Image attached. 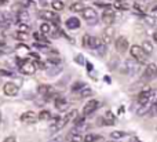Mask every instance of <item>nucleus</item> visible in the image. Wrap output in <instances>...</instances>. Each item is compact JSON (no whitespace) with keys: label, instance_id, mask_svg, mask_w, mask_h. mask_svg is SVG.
Returning a JSON list of instances; mask_svg holds the SVG:
<instances>
[{"label":"nucleus","instance_id":"nucleus-44","mask_svg":"<svg viewBox=\"0 0 157 142\" xmlns=\"http://www.w3.org/2000/svg\"><path fill=\"white\" fill-rule=\"evenodd\" d=\"M3 142H17V141H15V138L14 137H7Z\"/></svg>","mask_w":157,"mask_h":142},{"label":"nucleus","instance_id":"nucleus-4","mask_svg":"<svg viewBox=\"0 0 157 142\" xmlns=\"http://www.w3.org/2000/svg\"><path fill=\"white\" fill-rule=\"evenodd\" d=\"M156 77H157V65L153 62L147 63L144 73H142V76H141V82L147 83V82H150V80L156 79Z\"/></svg>","mask_w":157,"mask_h":142},{"label":"nucleus","instance_id":"nucleus-21","mask_svg":"<svg viewBox=\"0 0 157 142\" xmlns=\"http://www.w3.org/2000/svg\"><path fill=\"white\" fill-rule=\"evenodd\" d=\"M29 13H28L26 10H19L18 11V19L19 22H25V24H28L29 22Z\"/></svg>","mask_w":157,"mask_h":142},{"label":"nucleus","instance_id":"nucleus-50","mask_svg":"<svg viewBox=\"0 0 157 142\" xmlns=\"http://www.w3.org/2000/svg\"><path fill=\"white\" fill-rule=\"evenodd\" d=\"M106 142H119V141H106Z\"/></svg>","mask_w":157,"mask_h":142},{"label":"nucleus","instance_id":"nucleus-36","mask_svg":"<svg viewBox=\"0 0 157 142\" xmlns=\"http://www.w3.org/2000/svg\"><path fill=\"white\" fill-rule=\"evenodd\" d=\"M62 71V68L61 66H58V68H52V69H48L47 71V73H48V76H55V75H58V72Z\"/></svg>","mask_w":157,"mask_h":142},{"label":"nucleus","instance_id":"nucleus-33","mask_svg":"<svg viewBox=\"0 0 157 142\" xmlns=\"http://www.w3.org/2000/svg\"><path fill=\"white\" fill-rule=\"evenodd\" d=\"M113 7H114V8H117V10H128V6L125 4V3L120 2V0H116V2H114Z\"/></svg>","mask_w":157,"mask_h":142},{"label":"nucleus","instance_id":"nucleus-10","mask_svg":"<svg viewBox=\"0 0 157 142\" xmlns=\"http://www.w3.org/2000/svg\"><path fill=\"white\" fill-rule=\"evenodd\" d=\"M114 47H116L117 52L124 54V52L128 50V47H130V44H128V39L124 37V36H119V37L114 40Z\"/></svg>","mask_w":157,"mask_h":142},{"label":"nucleus","instance_id":"nucleus-49","mask_svg":"<svg viewBox=\"0 0 157 142\" xmlns=\"http://www.w3.org/2000/svg\"><path fill=\"white\" fill-rule=\"evenodd\" d=\"M2 26H3V24H2V21H0V29H2Z\"/></svg>","mask_w":157,"mask_h":142},{"label":"nucleus","instance_id":"nucleus-15","mask_svg":"<svg viewBox=\"0 0 157 142\" xmlns=\"http://www.w3.org/2000/svg\"><path fill=\"white\" fill-rule=\"evenodd\" d=\"M54 105L58 110L62 112V110H65L66 106H68V99H66V97L62 95V94H57L54 98Z\"/></svg>","mask_w":157,"mask_h":142},{"label":"nucleus","instance_id":"nucleus-31","mask_svg":"<svg viewBox=\"0 0 157 142\" xmlns=\"http://www.w3.org/2000/svg\"><path fill=\"white\" fill-rule=\"evenodd\" d=\"M125 132L124 131H112L110 132V138L112 140H121V138L125 137Z\"/></svg>","mask_w":157,"mask_h":142},{"label":"nucleus","instance_id":"nucleus-51","mask_svg":"<svg viewBox=\"0 0 157 142\" xmlns=\"http://www.w3.org/2000/svg\"><path fill=\"white\" fill-rule=\"evenodd\" d=\"M0 123H2V113H0Z\"/></svg>","mask_w":157,"mask_h":142},{"label":"nucleus","instance_id":"nucleus-23","mask_svg":"<svg viewBox=\"0 0 157 142\" xmlns=\"http://www.w3.org/2000/svg\"><path fill=\"white\" fill-rule=\"evenodd\" d=\"M14 37L17 40H21V41H26L29 39V33L28 32H22V30H18V32L14 33Z\"/></svg>","mask_w":157,"mask_h":142},{"label":"nucleus","instance_id":"nucleus-35","mask_svg":"<svg viewBox=\"0 0 157 142\" xmlns=\"http://www.w3.org/2000/svg\"><path fill=\"white\" fill-rule=\"evenodd\" d=\"M50 117H51V113H50L48 110H41V112L39 113V120H48Z\"/></svg>","mask_w":157,"mask_h":142},{"label":"nucleus","instance_id":"nucleus-38","mask_svg":"<svg viewBox=\"0 0 157 142\" xmlns=\"http://www.w3.org/2000/svg\"><path fill=\"white\" fill-rule=\"evenodd\" d=\"M134 8H135V11H138L141 15H145V10L142 8V6L139 4V3H135V4H134Z\"/></svg>","mask_w":157,"mask_h":142},{"label":"nucleus","instance_id":"nucleus-16","mask_svg":"<svg viewBox=\"0 0 157 142\" xmlns=\"http://www.w3.org/2000/svg\"><path fill=\"white\" fill-rule=\"evenodd\" d=\"M102 43L103 44H110L112 41H113V39H114V29L112 26H108L105 30H103V33H102Z\"/></svg>","mask_w":157,"mask_h":142},{"label":"nucleus","instance_id":"nucleus-25","mask_svg":"<svg viewBox=\"0 0 157 142\" xmlns=\"http://www.w3.org/2000/svg\"><path fill=\"white\" fill-rule=\"evenodd\" d=\"M51 7L54 11H62L63 7H65V4H63V2H61V0H52Z\"/></svg>","mask_w":157,"mask_h":142},{"label":"nucleus","instance_id":"nucleus-8","mask_svg":"<svg viewBox=\"0 0 157 142\" xmlns=\"http://www.w3.org/2000/svg\"><path fill=\"white\" fill-rule=\"evenodd\" d=\"M19 69H21V72L24 75L30 76V75H35L36 73V71H37V65H36L35 61L26 59V61H24V62L19 65Z\"/></svg>","mask_w":157,"mask_h":142},{"label":"nucleus","instance_id":"nucleus-28","mask_svg":"<svg viewBox=\"0 0 157 142\" xmlns=\"http://www.w3.org/2000/svg\"><path fill=\"white\" fill-rule=\"evenodd\" d=\"M52 30V26L51 24H48V22H43V24L40 25V32L44 33V35H50Z\"/></svg>","mask_w":157,"mask_h":142},{"label":"nucleus","instance_id":"nucleus-39","mask_svg":"<svg viewBox=\"0 0 157 142\" xmlns=\"http://www.w3.org/2000/svg\"><path fill=\"white\" fill-rule=\"evenodd\" d=\"M75 61H76L78 65H84V62H86V61H84V57L81 54H77L76 57H75Z\"/></svg>","mask_w":157,"mask_h":142},{"label":"nucleus","instance_id":"nucleus-47","mask_svg":"<svg viewBox=\"0 0 157 142\" xmlns=\"http://www.w3.org/2000/svg\"><path fill=\"white\" fill-rule=\"evenodd\" d=\"M87 68H88V71H92V65L90 62H87Z\"/></svg>","mask_w":157,"mask_h":142},{"label":"nucleus","instance_id":"nucleus-42","mask_svg":"<svg viewBox=\"0 0 157 142\" xmlns=\"http://www.w3.org/2000/svg\"><path fill=\"white\" fill-rule=\"evenodd\" d=\"M0 76H7V77H10V76H13V73H11L10 71H4V69H0Z\"/></svg>","mask_w":157,"mask_h":142},{"label":"nucleus","instance_id":"nucleus-43","mask_svg":"<svg viewBox=\"0 0 157 142\" xmlns=\"http://www.w3.org/2000/svg\"><path fill=\"white\" fill-rule=\"evenodd\" d=\"M36 65H37V68H41V69L46 68V63L41 62V61H37V62H36Z\"/></svg>","mask_w":157,"mask_h":142},{"label":"nucleus","instance_id":"nucleus-34","mask_svg":"<svg viewBox=\"0 0 157 142\" xmlns=\"http://www.w3.org/2000/svg\"><path fill=\"white\" fill-rule=\"evenodd\" d=\"M144 19L145 22H146L147 25H150V26H156V18L152 15H144Z\"/></svg>","mask_w":157,"mask_h":142},{"label":"nucleus","instance_id":"nucleus-30","mask_svg":"<svg viewBox=\"0 0 157 142\" xmlns=\"http://www.w3.org/2000/svg\"><path fill=\"white\" fill-rule=\"evenodd\" d=\"M69 138H71V142H83V138L84 137H81L78 132H76V131H72L71 132V135H69Z\"/></svg>","mask_w":157,"mask_h":142},{"label":"nucleus","instance_id":"nucleus-18","mask_svg":"<svg viewBox=\"0 0 157 142\" xmlns=\"http://www.w3.org/2000/svg\"><path fill=\"white\" fill-rule=\"evenodd\" d=\"M65 25H66V28H68V29H71V30L78 29V28H80V19L76 18V17H71V18L66 19Z\"/></svg>","mask_w":157,"mask_h":142},{"label":"nucleus","instance_id":"nucleus-46","mask_svg":"<svg viewBox=\"0 0 157 142\" xmlns=\"http://www.w3.org/2000/svg\"><path fill=\"white\" fill-rule=\"evenodd\" d=\"M130 142H142L141 140H138V138H131Z\"/></svg>","mask_w":157,"mask_h":142},{"label":"nucleus","instance_id":"nucleus-53","mask_svg":"<svg viewBox=\"0 0 157 142\" xmlns=\"http://www.w3.org/2000/svg\"><path fill=\"white\" fill-rule=\"evenodd\" d=\"M156 130H157V129H156Z\"/></svg>","mask_w":157,"mask_h":142},{"label":"nucleus","instance_id":"nucleus-3","mask_svg":"<svg viewBox=\"0 0 157 142\" xmlns=\"http://www.w3.org/2000/svg\"><path fill=\"white\" fill-rule=\"evenodd\" d=\"M139 65H141V63L136 62L134 58L132 59H127L124 63H123L121 73L127 75V76H134V75H136V72L139 71Z\"/></svg>","mask_w":157,"mask_h":142},{"label":"nucleus","instance_id":"nucleus-11","mask_svg":"<svg viewBox=\"0 0 157 142\" xmlns=\"http://www.w3.org/2000/svg\"><path fill=\"white\" fill-rule=\"evenodd\" d=\"M98 108H99V101H97V99H90L83 108V115L87 117V116L92 115Z\"/></svg>","mask_w":157,"mask_h":142},{"label":"nucleus","instance_id":"nucleus-40","mask_svg":"<svg viewBox=\"0 0 157 142\" xmlns=\"http://www.w3.org/2000/svg\"><path fill=\"white\" fill-rule=\"evenodd\" d=\"M48 142H65V137H63V135H57V137H54Z\"/></svg>","mask_w":157,"mask_h":142},{"label":"nucleus","instance_id":"nucleus-9","mask_svg":"<svg viewBox=\"0 0 157 142\" xmlns=\"http://www.w3.org/2000/svg\"><path fill=\"white\" fill-rule=\"evenodd\" d=\"M138 105H145V104H150L152 102V88L150 87H145L141 93L136 97Z\"/></svg>","mask_w":157,"mask_h":142},{"label":"nucleus","instance_id":"nucleus-29","mask_svg":"<svg viewBox=\"0 0 157 142\" xmlns=\"http://www.w3.org/2000/svg\"><path fill=\"white\" fill-rule=\"evenodd\" d=\"M33 37H35V40L40 41V43H44V44H48V40L46 39V35L41 32H35L33 33Z\"/></svg>","mask_w":157,"mask_h":142},{"label":"nucleus","instance_id":"nucleus-14","mask_svg":"<svg viewBox=\"0 0 157 142\" xmlns=\"http://www.w3.org/2000/svg\"><path fill=\"white\" fill-rule=\"evenodd\" d=\"M18 91H19L18 86H17L15 83H13V82H8V83H6V84L3 86V93H4L6 95H8V97L18 95Z\"/></svg>","mask_w":157,"mask_h":142},{"label":"nucleus","instance_id":"nucleus-32","mask_svg":"<svg viewBox=\"0 0 157 142\" xmlns=\"http://www.w3.org/2000/svg\"><path fill=\"white\" fill-rule=\"evenodd\" d=\"M78 94H80L81 98H86V97H91V95H92V90H91V88H88V87L86 86V87H84Z\"/></svg>","mask_w":157,"mask_h":142},{"label":"nucleus","instance_id":"nucleus-6","mask_svg":"<svg viewBox=\"0 0 157 142\" xmlns=\"http://www.w3.org/2000/svg\"><path fill=\"white\" fill-rule=\"evenodd\" d=\"M81 15H83V18L86 19L88 25H95L98 22V14L92 7H86L81 11Z\"/></svg>","mask_w":157,"mask_h":142},{"label":"nucleus","instance_id":"nucleus-27","mask_svg":"<svg viewBox=\"0 0 157 142\" xmlns=\"http://www.w3.org/2000/svg\"><path fill=\"white\" fill-rule=\"evenodd\" d=\"M84 87H86V83H84V82H75L73 84H72L71 88H72V91H73V93H80Z\"/></svg>","mask_w":157,"mask_h":142},{"label":"nucleus","instance_id":"nucleus-20","mask_svg":"<svg viewBox=\"0 0 157 142\" xmlns=\"http://www.w3.org/2000/svg\"><path fill=\"white\" fill-rule=\"evenodd\" d=\"M150 106H152V102H150V104H145V105H139V109L136 110V115H138V116H145V115H147V112H149Z\"/></svg>","mask_w":157,"mask_h":142},{"label":"nucleus","instance_id":"nucleus-22","mask_svg":"<svg viewBox=\"0 0 157 142\" xmlns=\"http://www.w3.org/2000/svg\"><path fill=\"white\" fill-rule=\"evenodd\" d=\"M69 8H71L72 13H81V11L86 8V6H84L81 2H77V3H73V4H72Z\"/></svg>","mask_w":157,"mask_h":142},{"label":"nucleus","instance_id":"nucleus-52","mask_svg":"<svg viewBox=\"0 0 157 142\" xmlns=\"http://www.w3.org/2000/svg\"><path fill=\"white\" fill-rule=\"evenodd\" d=\"M142 2H149V0H142Z\"/></svg>","mask_w":157,"mask_h":142},{"label":"nucleus","instance_id":"nucleus-5","mask_svg":"<svg viewBox=\"0 0 157 142\" xmlns=\"http://www.w3.org/2000/svg\"><path fill=\"white\" fill-rule=\"evenodd\" d=\"M101 44H102V39L97 37V36H91V35H84L83 36V46L87 47V48L97 50Z\"/></svg>","mask_w":157,"mask_h":142},{"label":"nucleus","instance_id":"nucleus-26","mask_svg":"<svg viewBox=\"0 0 157 142\" xmlns=\"http://www.w3.org/2000/svg\"><path fill=\"white\" fill-rule=\"evenodd\" d=\"M142 48L145 50V51L147 52V54H152L153 51H155V47H153V44H152V41H149V40H145L144 43H142Z\"/></svg>","mask_w":157,"mask_h":142},{"label":"nucleus","instance_id":"nucleus-48","mask_svg":"<svg viewBox=\"0 0 157 142\" xmlns=\"http://www.w3.org/2000/svg\"><path fill=\"white\" fill-rule=\"evenodd\" d=\"M153 13H155V17H156V19H157V6L153 8Z\"/></svg>","mask_w":157,"mask_h":142},{"label":"nucleus","instance_id":"nucleus-37","mask_svg":"<svg viewBox=\"0 0 157 142\" xmlns=\"http://www.w3.org/2000/svg\"><path fill=\"white\" fill-rule=\"evenodd\" d=\"M18 30H22V32H29V25L25 24V22H19L18 24Z\"/></svg>","mask_w":157,"mask_h":142},{"label":"nucleus","instance_id":"nucleus-17","mask_svg":"<svg viewBox=\"0 0 157 142\" xmlns=\"http://www.w3.org/2000/svg\"><path fill=\"white\" fill-rule=\"evenodd\" d=\"M102 21H103V24L108 25V26H110L114 22V11L112 10L110 7L105 8V11H103V14H102Z\"/></svg>","mask_w":157,"mask_h":142},{"label":"nucleus","instance_id":"nucleus-45","mask_svg":"<svg viewBox=\"0 0 157 142\" xmlns=\"http://www.w3.org/2000/svg\"><path fill=\"white\" fill-rule=\"evenodd\" d=\"M8 3V0H0V6H6Z\"/></svg>","mask_w":157,"mask_h":142},{"label":"nucleus","instance_id":"nucleus-41","mask_svg":"<svg viewBox=\"0 0 157 142\" xmlns=\"http://www.w3.org/2000/svg\"><path fill=\"white\" fill-rule=\"evenodd\" d=\"M26 7L28 8H36V2H33V0H26Z\"/></svg>","mask_w":157,"mask_h":142},{"label":"nucleus","instance_id":"nucleus-2","mask_svg":"<svg viewBox=\"0 0 157 142\" xmlns=\"http://www.w3.org/2000/svg\"><path fill=\"white\" fill-rule=\"evenodd\" d=\"M130 54H131V57H132L136 62L141 63V65L147 63V57H149V54L142 48V46H136V44L131 46L130 47Z\"/></svg>","mask_w":157,"mask_h":142},{"label":"nucleus","instance_id":"nucleus-12","mask_svg":"<svg viewBox=\"0 0 157 142\" xmlns=\"http://www.w3.org/2000/svg\"><path fill=\"white\" fill-rule=\"evenodd\" d=\"M21 121L22 123H28V124H33L39 120V115H36L33 110H26L21 115Z\"/></svg>","mask_w":157,"mask_h":142},{"label":"nucleus","instance_id":"nucleus-7","mask_svg":"<svg viewBox=\"0 0 157 142\" xmlns=\"http://www.w3.org/2000/svg\"><path fill=\"white\" fill-rule=\"evenodd\" d=\"M37 93H39V95H41L46 99L55 98V88L50 84H40L37 87Z\"/></svg>","mask_w":157,"mask_h":142},{"label":"nucleus","instance_id":"nucleus-19","mask_svg":"<svg viewBox=\"0 0 157 142\" xmlns=\"http://www.w3.org/2000/svg\"><path fill=\"white\" fill-rule=\"evenodd\" d=\"M102 120H103V124H105V126H113V124L116 123V116L113 115L112 110H108V112L103 115Z\"/></svg>","mask_w":157,"mask_h":142},{"label":"nucleus","instance_id":"nucleus-13","mask_svg":"<svg viewBox=\"0 0 157 142\" xmlns=\"http://www.w3.org/2000/svg\"><path fill=\"white\" fill-rule=\"evenodd\" d=\"M39 17L44 21H52V22H59V17L55 14V11H51V10H41L39 13Z\"/></svg>","mask_w":157,"mask_h":142},{"label":"nucleus","instance_id":"nucleus-1","mask_svg":"<svg viewBox=\"0 0 157 142\" xmlns=\"http://www.w3.org/2000/svg\"><path fill=\"white\" fill-rule=\"evenodd\" d=\"M76 115H77L76 110H72V112H69L68 115H65V116H58V117L54 120V123L51 124V131H52V132H57V131H59V130L65 129V126H66V124H68L69 121H71Z\"/></svg>","mask_w":157,"mask_h":142},{"label":"nucleus","instance_id":"nucleus-24","mask_svg":"<svg viewBox=\"0 0 157 142\" xmlns=\"http://www.w3.org/2000/svg\"><path fill=\"white\" fill-rule=\"evenodd\" d=\"M99 140H102V137L98 134H87L86 137L83 138V142H97Z\"/></svg>","mask_w":157,"mask_h":142}]
</instances>
